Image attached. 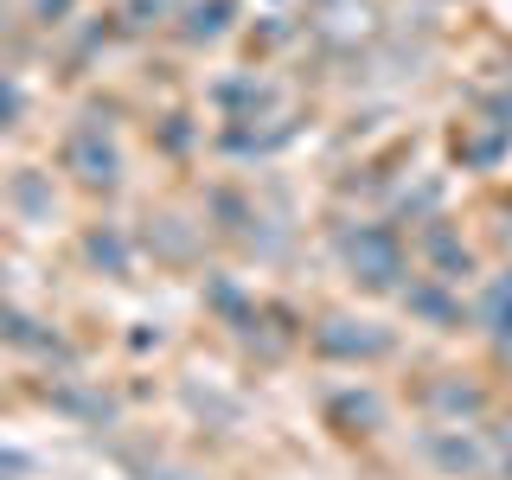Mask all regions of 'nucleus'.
<instances>
[{
    "label": "nucleus",
    "mask_w": 512,
    "mask_h": 480,
    "mask_svg": "<svg viewBox=\"0 0 512 480\" xmlns=\"http://www.w3.org/2000/svg\"><path fill=\"white\" fill-rule=\"evenodd\" d=\"M340 263L352 269V282L372 288V295H391V288H404V244H397L391 224H352L340 237Z\"/></svg>",
    "instance_id": "nucleus-1"
},
{
    "label": "nucleus",
    "mask_w": 512,
    "mask_h": 480,
    "mask_svg": "<svg viewBox=\"0 0 512 480\" xmlns=\"http://www.w3.org/2000/svg\"><path fill=\"white\" fill-rule=\"evenodd\" d=\"M314 352L320 359H340V365H378V359H391L397 340H391V327H378V320H320L314 327Z\"/></svg>",
    "instance_id": "nucleus-2"
},
{
    "label": "nucleus",
    "mask_w": 512,
    "mask_h": 480,
    "mask_svg": "<svg viewBox=\"0 0 512 480\" xmlns=\"http://www.w3.org/2000/svg\"><path fill=\"white\" fill-rule=\"evenodd\" d=\"M64 167H71L84 186H103V192L122 186V148L96 122H77L71 135H64Z\"/></svg>",
    "instance_id": "nucleus-3"
},
{
    "label": "nucleus",
    "mask_w": 512,
    "mask_h": 480,
    "mask_svg": "<svg viewBox=\"0 0 512 480\" xmlns=\"http://www.w3.org/2000/svg\"><path fill=\"white\" fill-rule=\"evenodd\" d=\"M397 295H404V308H410L416 320H429L436 333H455L461 320H468V308H461V295H455V282H442V276H410Z\"/></svg>",
    "instance_id": "nucleus-4"
},
{
    "label": "nucleus",
    "mask_w": 512,
    "mask_h": 480,
    "mask_svg": "<svg viewBox=\"0 0 512 480\" xmlns=\"http://www.w3.org/2000/svg\"><path fill=\"white\" fill-rule=\"evenodd\" d=\"M423 455L436 461L442 474H480L487 468V448L474 436H461V429H423Z\"/></svg>",
    "instance_id": "nucleus-5"
},
{
    "label": "nucleus",
    "mask_w": 512,
    "mask_h": 480,
    "mask_svg": "<svg viewBox=\"0 0 512 480\" xmlns=\"http://www.w3.org/2000/svg\"><path fill=\"white\" fill-rule=\"evenodd\" d=\"M423 244H429V256H436L442 282H461V276H474V256H468V244H455V231H448V218H429Z\"/></svg>",
    "instance_id": "nucleus-6"
},
{
    "label": "nucleus",
    "mask_w": 512,
    "mask_h": 480,
    "mask_svg": "<svg viewBox=\"0 0 512 480\" xmlns=\"http://www.w3.org/2000/svg\"><path fill=\"white\" fill-rule=\"evenodd\" d=\"M84 256L96 269H109V276H128V269H135V244H128V231H116V224L84 231Z\"/></svg>",
    "instance_id": "nucleus-7"
},
{
    "label": "nucleus",
    "mask_w": 512,
    "mask_h": 480,
    "mask_svg": "<svg viewBox=\"0 0 512 480\" xmlns=\"http://www.w3.org/2000/svg\"><path fill=\"white\" fill-rule=\"evenodd\" d=\"M474 320L493 333V340H512V269H506V276H493L487 288H480Z\"/></svg>",
    "instance_id": "nucleus-8"
},
{
    "label": "nucleus",
    "mask_w": 512,
    "mask_h": 480,
    "mask_svg": "<svg viewBox=\"0 0 512 480\" xmlns=\"http://www.w3.org/2000/svg\"><path fill=\"white\" fill-rule=\"evenodd\" d=\"M0 340H7V346H20V352H58L52 333H45L32 314H20V308H0Z\"/></svg>",
    "instance_id": "nucleus-9"
},
{
    "label": "nucleus",
    "mask_w": 512,
    "mask_h": 480,
    "mask_svg": "<svg viewBox=\"0 0 512 480\" xmlns=\"http://www.w3.org/2000/svg\"><path fill=\"white\" fill-rule=\"evenodd\" d=\"M429 404H436L442 416H480L487 397H480L474 384H461V378H436V384H429Z\"/></svg>",
    "instance_id": "nucleus-10"
},
{
    "label": "nucleus",
    "mask_w": 512,
    "mask_h": 480,
    "mask_svg": "<svg viewBox=\"0 0 512 480\" xmlns=\"http://www.w3.org/2000/svg\"><path fill=\"white\" fill-rule=\"evenodd\" d=\"M13 205H20L26 218H52V180H45L39 167H20L13 173Z\"/></svg>",
    "instance_id": "nucleus-11"
},
{
    "label": "nucleus",
    "mask_w": 512,
    "mask_h": 480,
    "mask_svg": "<svg viewBox=\"0 0 512 480\" xmlns=\"http://www.w3.org/2000/svg\"><path fill=\"white\" fill-rule=\"evenodd\" d=\"M212 103H224V109H244V122H256V109H269V103H276V90H269V84H237V77H231V84H218V90H212Z\"/></svg>",
    "instance_id": "nucleus-12"
},
{
    "label": "nucleus",
    "mask_w": 512,
    "mask_h": 480,
    "mask_svg": "<svg viewBox=\"0 0 512 480\" xmlns=\"http://www.w3.org/2000/svg\"><path fill=\"white\" fill-rule=\"evenodd\" d=\"M52 404H58V410H71V416H84V423H96V429L116 416V404H109V397H90V391H77V384H58Z\"/></svg>",
    "instance_id": "nucleus-13"
},
{
    "label": "nucleus",
    "mask_w": 512,
    "mask_h": 480,
    "mask_svg": "<svg viewBox=\"0 0 512 480\" xmlns=\"http://www.w3.org/2000/svg\"><path fill=\"white\" fill-rule=\"evenodd\" d=\"M224 20H231V0H192L186 7V39L199 45V39H218Z\"/></svg>",
    "instance_id": "nucleus-14"
},
{
    "label": "nucleus",
    "mask_w": 512,
    "mask_h": 480,
    "mask_svg": "<svg viewBox=\"0 0 512 480\" xmlns=\"http://www.w3.org/2000/svg\"><path fill=\"white\" fill-rule=\"evenodd\" d=\"M327 410H333V423H359V436H365V429H378V423H384V404H378L372 391L346 397V404H327Z\"/></svg>",
    "instance_id": "nucleus-15"
},
{
    "label": "nucleus",
    "mask_w": 512,
    "mask_h": 480,
    "mask_svg": "<svg viewBox=\"0 0 512 480\" xmlns=\"http://www.w3.org/2000/svg\"><path fill=\"white\" fill-rule=\"evenodd\" d=\"M205 301H212V308H218L224 320H237V327H244V320H256V308H250L244 295H237V282H224V276L205 282Z\"/></svg>",
    "instance_id": "nucleus-16"
},
{
    "label": "nucleus",
    "mask_w": 512,
    "mask_h": 480,
    "mask_svg": "<svg viewBox=\"0 0 512 480\" xmlns=\"http://www.w3.org/2000/svg\"><path fill=\"white\" fill-rule=\"evenodd\" d=\"M26 116V96H20V84H13V77H0V128H13Z\"/></svg>",
    "instance_id": "nucleus-17"
},
{
    "label": "nucleus",
    "mask_w": 512,
    "mask_h": 480,
    "mask_svg": "<svg viewBox=\"0 0 512 480\" xmlns=\"http://www.w3.org/2000/svg\"><path fill=\"white\" fill-rule=\"evenodd\" d=\"M71 7H77V0H32V13H39L45 26H64V20H71Z\"/></svg>",
    "instance_id": "nucleus-18"
},
{
    "label": "nucleus",
    "mask_w": 512,
    "mask_h": 480,
    "mask_svg": "<svg viewBox=\"0 0 512 480\" xmlns=\"http://www.w3.org/2000/svg\"><path fill=\"white\" fill-rule=\"evenodd\" d=\"M500 346H506V365H512V340H500Z\"/></svg>",
    "instance_id": "nucleus-19"
},
{
    "label": "nucleus",
    "mask_w": 512,
    "mask_h": 480,
    "mask_svg": "<svg viewBox=\"0 0 512 480\" xmlns=\"http://www.w3.org/2000/svg\"><path fill=\"white\" fill-rule=\"evenodd\" d=\"M506 480H512V455H506Z\"/></svg>",
    "instance_id": "nucleus-20"
}]
</instances>
